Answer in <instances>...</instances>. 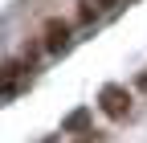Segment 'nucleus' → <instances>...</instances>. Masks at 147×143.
<instances>
[{
	"instance_id": "f257e3e1",
	"label": "nucleus",
	"mask_w": 147,
	"mask_h": 143,
	"mask_svg": "<svg viewBox=\"0 0 147 143\" xmlns=\"http://www.w3.org/2000/svg\"><path fill=\"white\" fill-rule=\"evenodd\" d=\"M98 102H102V111L110 119H127V115H131V94H127L123 86H102Z\"/></svg>"
},
{
	"instance_id": "f03ea898",
	"label": "nucleus",
	"mask_w": 147,
	"mask_h": 143,
	"mask_svg": "<svg viewBox=\"0 0 147 143\" xmlns=\"http://www.w3.org/2000/svg\"><path fill=\"white\" fill-rule=\"evenodd\" d=\"M65 41H69V25H65V21H57V16H53V21H45L41 49H45V53H61V49H65Z\"/></svg>"
},
{
	"instance_id": "7ed1b4c3",
	"label": "nucleus",
	"mask_w": 147,
	"mask_h": 143,
	"mask_svg": "<svg viewBox=\"0 0 147 143\" xmlns=\"http://www.w3.org/2000/svg\"><path fill=\"white\" fill-rule=\"evenodd\" d=\"M119 0H78V21H94L98 12H106V8H115Z\"/></svg>"
},
{
	"instance_id": "20e7f679",
	"label": "nucleus",
	"mask_w": 147,
	"mask_h": 143,
	"mask_svg": "<svg viewBox=\"0 0 147 143\" xmlns=\"http://www.w3.org/2000/svg\"><path fill=\"white\" fill-rule=\"evenodd\" d=\"M21 74H25V61H8L4 65V94L8 98L16 94V86H21Z\"/></svg>"
},
{
	"instance_id": "39448f33",
	"label": "nucleus",
	"mask_w": 147,
	"mask_h": 143,
	"mask_svg": "<svg viewBox=\"0 0 147 143\" xmlns=\"http://www.w3.org/2000/svg\"><path fill=\"white\" fill-rule=\"evenodd\" d=\"M86 123H90V115H86V111H74V115L65 119V131H82Z\"/></svg>"
},
{
	"instance_id": "423d86ee",
	"label": "nucleus",
	"mask_w": 147,
	"mask_h": 143,
	"mask_svg": "<svg viewBox=\"0 0 147 143\" xmlns=\"http://www.w3.org/2000/svg\"><path fill=\"white\" fill-rule=\"evenodd\" d=\"M143 90H147V74H143Z\"/></svg>"
}]
</instances>
